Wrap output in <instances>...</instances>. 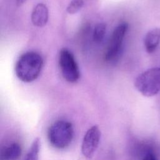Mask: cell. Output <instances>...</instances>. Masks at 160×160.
<instances>
[{"mask_svg": "<svg viewBox=\"0 0 160 160\" xmlns=\"http://www.w3.org/2000/svg\"><path fill=\"white\" fill-rule=\"evenodd\" d=\"M128 29V24L126 22L120 23L114 29L104 54L106 61L113 62L119 59L122 51V42Z\"/></svg>", "mask_w": 160, "mask_h": 160, "instance_id": "277c9868", "label": "cell"}, {"mask_svg": "<svg viewBox=\"0 0 160 160\" xmlns=\"http://www.w3.org/2000/svg\"><path fill=\"white\" fill-rule=\"evenodd\" d=\"M59 64L62 75L69 82H76L80 78V71L73 54L63 48L59 52Z\"/></svg>", "mask_w": 160, "mask_h": 160, "instance_id": "5b68a950", "label": "cell"}, {"mask_svg": "<svg viewBox=\"0 0 160 160\" xmlns=\"http://www.w3.org/2000/svg\"><path fill=\"white\" fill-rule=\"evenodd\" d=\"M27 0H15L16 1V4L18 6H21V5H22L24 3H25L26 2Z\"/></svg>", "mask_w": 160, "mask_h": 160, "instance_id": "5bb4252c", "label": "cell"}, {"mask_svg": "<svg viewBox=\"0 0 160 160\" xmlns=\"http://www.w3.org/2000/svg\"><path fill=\"white\" fill-rule=\"evenodd\" d=\"M142 160H157V159L154 154H152V153H148L144 156Z\"/></svg>", "mask_w": 160, "mask_h": 160, "instance_id": "4fadbf2b", "label": "cell"}, {"mask_svg": "<svg viewBox=\"0 0 160 160\" xmlns=\"http://www.w3.org/2000/svg\"><path fill=\"white\" fill-rule=\"evenodd\" d=\"M134 86L144 96L157 94L160 91V67L148 69L139 74L134 81Z\"/></svg>", "mask_w": 160, "mask_h": 160, "instance_id": "3957f363", "label": "cell"}, {"mask_svg": "<svg viewBox=\"0 0 160 160\" xmlns=\"http://www.w3.org/2000/svg\"><path fill=\"white\" fill-rule=\"evenodd\" d=\"M22 152L21 146L17 142H14L5 147L1 152V160H17Z\"/></svg>", "mask_w": 160, "mask_h": 160, "instance_id": "9c48e42d", "label": "cell"}, {"mask_svg": "<svg viewBox=\"0 0 160 160\" xmlns=\"http://www.w3.org/2000/svg\"><path fill=\"white\" fill-rule=\"evenodd\" d=\"M41 141L40 139L36 138L32 142L24 160H38L39 159V153L40 150Z\"/></svg>", "mask_w": 160, "mask_h": 160, "instance_id": "30bf717a", "label": "cell"}, {"mask_svg": "<svg viewBox=\"0 0 160 160\" xmlns=\"http://www.w3.org/2000/svg\"><path fill=\"white\" fill-rule=\"evenodd\" d=\"M83 0H72L68 4L66 11L70 14H74L78 12L83 6Z\"/></svg>", "mask_w": 160, "mask_h": 160, "instance_id": "7c38bea8", "label": "cell"}, {"mask_svg": "<svg viewBox=\"0 0 160 160\" xmlns=\"http://www.w3.org/2000/svg\"><path fill=\"white\" fill-rule=\"evenodd\" d=\"M106 31V24L101 22L96 24L92 33V38L94 41L96 43L101 42L104 39Z\"/></svg>", "mask_w": 160, "mask_h": 160, "instance_id": "8fae6325", "label": "cell"}, {"mask_svg": "<svg viewBox=\"0 0 160 160\" xmlns=\"http://www.w3.org/2000/svg\"><path fill=\"white\" fill-rule=\"evenodd\" d=\"M74 136L72 124L59 120L54 122L48 129V138L50 144L57 149H64L71 143Z\"/></svg>", "mask_w": 160, "mask_h": 160, "instance_id": "7a4b0ae2", "label": "cell"}, {"mask_svg": "<svg viewBox=\"0 0 160 160\" xmlns=\"http://www.w3.org/2000/svg\"><path fill=\"white\" fill-rule=\"evenodd\" d=\"M100 139L101 131L98 126L94 125L86 131L81 144V151L86 158H92L98 148Z\"/></svg>", "mask_w": 160, "mask_h": 160, "instance_id": "8992f818", "label": "cell"}, {"mask_svg": "<svg viewBox=\"0 0 160 160\" xmlns=\"http://www.w3.org/2000/svg\"><path fill=\"white\" fill-rule=\"evenodd\" d=\"M160 43V29L156 28L149 31L144 39V44L148 53L151 54L157 49Z\"/></svg>", "mask_w": 160, "mask_h": 160, "instance_id": "ba28073f", "label": "cell"}, {"mask_svg": "<svg viewBox=\"0 0 160 160\" xmlns=\"http://www.w3.org/2000/svg\"><path fill=\"white\" fill-rule=\"evenodd\" d=\"M32 24L38 27L45 26L48 21V9L43 3L38 4L33 9L31 14Z\"/></svg>", "mask_w": 160, "mask_h": 160, "instance_id": "52a82bcc", "label": "cell"}, {"mask_svg": "<svg viewBox=\"0 0 160 160\" xmlns=\"http://www.w3.org/2000/svg\"><path fill=\"white\" fill-rule=\"evenodd\" d=\"M43 66V59L38 52L29 51L22 54L15 66L17 77L24 82H31L39 76Z\"/></svg>", "mask_w": 160, "mask_h": 160, "instance_id": "6da1fadb", "label": "cell"}]
</instances>
